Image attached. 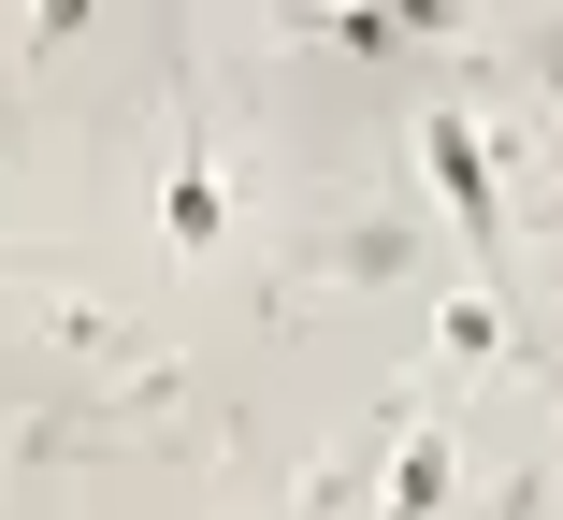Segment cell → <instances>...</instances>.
<instances>
[{
	"label": "cell",
	"mask_w": 563,
	"mask_h": 520,
	"mask_svg": "<svg viewBox=\"0 0 563 520\" xmlns=\"http://www.w3.org/2000/svg\"><path fill=\"white\" fill-rule=\"evenodd\" d=\"M419 159H433V188H448V202H463V232L492 246V174H477V145H463V117H433V131H419Z\"/></svg>",
	"instance_id": "6da1fadb"
}]
</instances>
